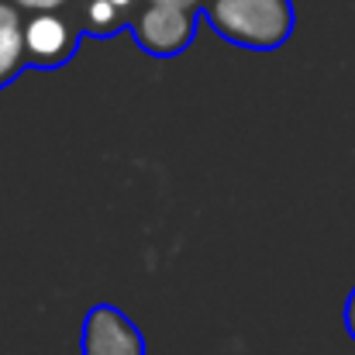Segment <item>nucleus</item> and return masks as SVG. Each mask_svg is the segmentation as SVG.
Listing matches in <instances>:
<instances>
[{
  "instance_id": "nucleus-1",
  "label": "nucleus",
  "mask_w": 355,
  "mask_h": 355,
  "mask_svg": "<svg viewBox=\"0 0 355 355\" xmlns=\"http://www.w3.org/2000/svg\"><path fill=\"white\" fill-rule=\"evenodd\" d=\"M200 17L218 38L248 52L283 49L297 24L290 0H204Z\"/></svg>"
},
{
  "instance_id": "nucleus-2",
  "label": "nucleus",
  "mask_w": 355,
  "mask_h": 355,
  "mask_svg": "<svg viewBox=\"0 0 355 355\" xmlns=\"http://www.w3.org/2000/svg\"><path fill=\"white\" fill-rule=\"evenodd\" d=\"M200 14L180 10V7H162V3H141L128 24L135 45L152 55V59H176L183 55L193 38H197Z\"/></svg>"
},
{
  "instance_id": "nucleus-3",
  "label": "nucleus",
  "mask_w": 355,
  "mask_h": 355,
  "mask_svg": "<svg viewBox=\"0 0 355 355\" xmlns=\"http://www.w3.org/2000/svg\"><path fill=\"white\" fill-rule=\"evenodd\" d=\"M80 42L83 28L69 7L24 17V62L31 69H62L76 55Z\"/></svg>"
},
{
  "instance_id": "nucleus-4",
  "label": "nucleus",
  "mask_w": 355,
  "mask_h": 355,
  "mask_svg": "<svg viewBox=\"0 0 355 355\" xmlns=\"http://www.w3.org/2000/svg\"><path fill=\"white\" fill-rule=\"evenodd\" d=\"M145 335L114 304H94L80 328V355H145Z\"/></svg>"
},
{
  "instance_id": "nucleus-5",
  "label": "nucleus",
  "mask_w": 355,
  "mask_h": 355,
  "mask_svg": "<svg viewBox=\"0 0 355 355\" xmlns=\"http://www.w3.org/2000/svg\"><path fill=\"white\" fill-rule=\"evenodd\" d=\"M24 66V14L10 0H0V87L14 83Z\"/></svg>"
},
{
  "instance_id": "nucleus-6",
  "label": "nucleus",
  "mask_w": 355,
  "mask_h": 355,
  "mask_svg": "<svg viewBox=\"0 0 355 355\" xmlns=\"http://www.w3.org/2000/svg\"><path fill=\"white\" fill-rule=\"evenodd\" d=\"M10 3L28 17V14H45V10H66L73 0H10Z\"/></svg>"
},
{
  "instance_id": "nucleus-7",
  "label": "nucleus",
  "mask_w": 355,
  "mask_h": 355,
  "mask_svg": "<svg viewBox=\"0 0 355 355\" xmlns=\"http://www.w3.org/2000/svg\"><path fill=\"white\" fill-rule=\"evenodd\" d=\"M145 3H162V7H180V10H193V14H200V10H204V0H145Z\"/></svg>"
},
{
  "instance_id": "nucleus-8",
  "label": "nucleus",
  "mask_w": 355,
  "mask_h": 355,
  "mask_svg": "<svg viewBox=\"0 0 355 355\" xmlns=\"http://www.w3.org/2000/svg\"><path fill=\"white\" fill-rule=\"evenodd\" d=\"M345 331H349V338L355 342V286H352V293L345 297Z\"/></svg>"
}]
</instances>
